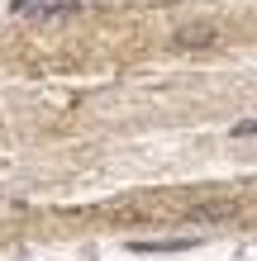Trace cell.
<instances>
[{
    "instance_id": "4",
    "label": "cell",
    "mask_w": 257,
    "mask_h": 261,
    "mask_svg": "<svg viewBox=\"0 0 257 261\" xmlns=\"http://www.w3.org/2000/svg\"><path fill=\"white\" fill-rule=\"evenodd\" d=\"M233 138H257V119H238V124H233Z\"/></svg>"
},
{
    "instance_id": "3",
    "label": "cell",
    "mask_w": 257,
    "mask_h": 261,
    "mask_svg": "<svg viewBox=\"0 0 257 261\" xmlns=\"http://www.w3.org/2000/svg\"><path fill=\"white\" fill-rule=\"evenodd\" d=\"M176 48H205V43H215V29H186V34L172 38Z\"/></svg>"
},
{
    "instance_id": "1",
    "label": "cell",
    "mask_w": 257,
    "mask_h": 261,
    "mask_svg": "<svg viewBox=\"0 0 257 261\" xmlns=\"http://www.w3.org/2000/svg\"><path fill=\"white\" fill-rule=\"evenodd\" d=\"M191 247H200V238H133L129 242V252H138V256H153V252H191Z\"/></svg>"
},
{
    "instance_id": "2",
    "label": "cell",
    "mask_w": 257,
    "mask_h": 261,
    "mask_svg": "<svg viewBox=\"0 0 257 261\" xmlns=\"http://www.w3.org/2000/svg\"><path fill=\"white\" fill-rule=\"evenodd\" d=\"M81 0H14V14H72Z\"/></svg>"
}]
</instances>
